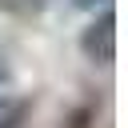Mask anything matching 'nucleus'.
I'll return each instance as SVG.
<instances>
[{
  "label": "nucleus",
  "mask_w": 128,
  "mask_h": 128,
  "mask_svg": "<svg viewBox=\"0 0 128 128\" xmlns=\"http://www.w3.org/2000/svg\"><path fill=\"white\" fill-rule=\"evenodd\" d=\"M80 48H84L88 60L112 64V56H116V16H112V8H104V12L80 32Z\"/></svg>",
  "instance_id": "obj_1"
},
{
  "label": "nucleus",
  "mask_w": 128,
  "mask_h": 128,
  "mask_svg": "<svg viewBox=\"0 0 128 128\" xmlns=\"http://www.w3.org/2000/svg\"><path fill=\"white\" fill-rule=\"evenodd\" d=\"M28 108H32V100L28 96H0V128H20L24 124V116H28Z\"/></svg>",
  "instance_id": "obj_2"
},
{
  "label": "nucleus",
  "mask_w": 128,
  "mask_h": 128,
  "mask_svg": "<svg viewBox=\"0 0 128 128\" xmlns=\"http://www.w3.org/2000/svg\"><path fill=\"white\" fill-rule=\"evenodd\" d=\"M76 8H96V4H108V0H72Z\"/></svg>",
  "instance_id": "obj_4"
},
{
  "label": "nucleus",
  "mask_w": 128,
  "mask_h": 128,
  "mask_svg": "<svg viewBox=\"0 0 128 128\" xmlns=\"http://www.w3.org/2000/svg\"><path fill=\"white\" fill-rule=\"evenodd\" d=\"M0 8L8 16H36V12L48 8V0H0Z\"/></svg>",
  "instance_id": "obj_3"
}]
</instances>
